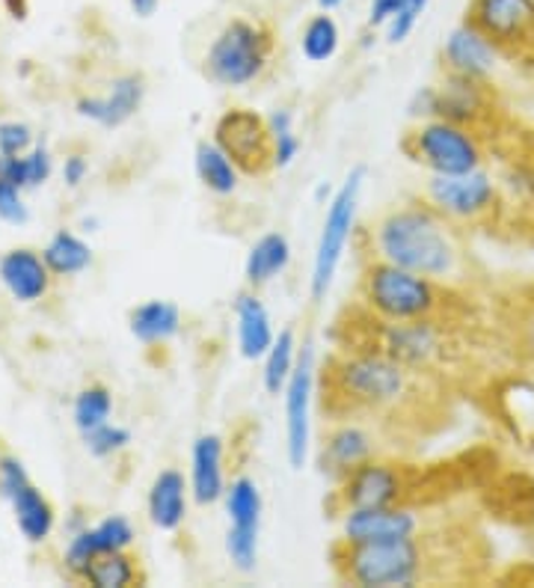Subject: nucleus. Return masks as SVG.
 <instances>
[{"label": "nucleus", "instance_id": "nucleus-10", "mask_svg": "<svg viewBox=\"0 0 534 588\" xmlns=\"http://www.w3.org/2000/svg\"><path fill=\"white\" fill-rule=\"evenodd\" d=\"M214 143L224 149L235 167L243 176L262 178L271 170H276V155H273V131L271 122L259 117L250 108L226 110L224 117L214 122Z\"/></svg>", "mask_w": 534, "mask_h": 588}, {"label": "nucleus", "instance_id": "nucleus-5", "mask_svg": "<svg viewBox=\"0 0 534 588\" xmlns=\"http://www.w3.org/2000/svg\"><path fill=\"white\" fill-rule=\"evenodd\" d=\"M431 490L446 493V481L439 470L422 472L410 464L371 458L336 481V490L327 500V511L341 518L350 509H386V505L413 509L418 502H427Z\"/></svg>", "mask_w": 534, "mask_h": 588}, {"label": "nucleus", "instance_id": "nucleus-46", "mask_svg": "<svg viewBox=\"0 0 534 588\" xmlns=\"http://www.w3.org/2000/svg\"><path fill=\"white\" fill-rule=\"evenodd\" d=\"M341 3H345V0H318V7L324 12H330V10H336V7H341Z\"/></svg>", "mask_w": 534, "mask_h": 588}, {"label": "nucleus", "instance_id": "nucleus-20", "mask_svg": "<svg viewBox=\"0 0 534 588\" xmlns=\"http://www.w3.org/2000/svg\"><path fill=\"white\" fill-rule=\"evenodd\" d=\"M190 488H194L196 505H214L226 497V472H224V437L220 434H203L194 443V458H190Z\"/></svg>", "mask_w": 534, "mask_h": 588}, {"label": "nucleus", "instance_id": "nucleus-18", "mask_svg": "<svg viewBox=\"0 0 534 588\" xmlns=\"http://www.w3.org/2000/svg\"><path fill=\"white\" fill-rule=\"evenodd\" d=\"M443 59H446V72L487 80L490 78V72L495 69L499 54H495L493 45H490L472 24L464 21L460 28L451 30V36L446 40Z\"/></svg>", "mask_w": 534, "mask_h": 588}, {"label": "nucleus", "instance_id": "nucleus-3", "mask_svg": "<svg viewBox=\"0 0 534 588\" xmlns=\"http://www.w3.org/2000/svg\"><path fill=\"white\" fill-rule=\"evenodd\" d=\"M360 304L383 322H455L460 324L464 301L455 285L413 274L407 268L369 259L360 274Z\"/></svg>", "mask_w": 534, "mask_h": 588}, {"label": "nucleus", "instance_id": "nucleus-25", "mask_svg": "<svg viewBox=\"0 0 534 588\" xmlns=\"http://www.w3.org/2000/svg\"><path fill=\"white\" fill-rule=\"evenodd\" d=\"M288 265H292V244H288V238L282 236V232H268V236H262L250 247L243 276H247V283L253 285V288H262L271 280H276Z\"/></svg>", "mask_w": 534, "mask_h": 588}, {"label": "nucleus", "instance_id": "nucleus-22", "mask_svg": "<svg viewBox=\"0 0 534 588\" xmlns=\"http://www.w3.org/2000/svg\"><path fill=\"white\" fill-rule=\"evenodd\" d=\"M235 315H238V348H241V357L243 360H264V353L271 351V345L276 342V334H273L271 315L259 301V294H238Z\"/></svg>", "mask_w": 534, "mask_h": 588}, {"label": "nucleus", "instance_id": "nucleus-30", "mask_svg": "<svg viewBox=\"0 0 534 588\" xmlns=\"http://www.w3.org/2000/svg\"><path fill=\"white\" fill-rule=\"evenodd\" d=\"M42 259H45V265H48L51 274L72 276L80 274V271L92 262V253H89V247L84 244L78 236H72V232L63 229V232H57V236L51 238Z\"/></svg>", "mask_w": 534, "mask_h": 588}, {"label": "nucleus", "instance_id": "nucleus-27", "mask_svg": "<svg viewBox=\"0 0 534 588\" xmlns=\"http://www.w3.org/2000/svg\"><path fill=\"white\" fill-rule=\"evenodd\" d=\"M194 167H196L199 182H203L211 194L229 196L238 190L241 170L235 167L232 161H229V155H226L224 149L217 146L214 140H203V143H196Z\"/></svg>", "mask_w": 534, "mask_h": 588}, {"label": "nucleus", "instance_id": "nucleus-43", "mask_svg": "<svg viewBox=\"0 0 534 588\" xmlns=\"http://www.w3.org/2000/svg\"><path fill=\"white\" fill-rule=\"evenodd\" d=\"M87 161H84V157L80 155H72V157H66V167H63V178H66L68 185L75 187V185H80V182H84V176H87Z\"/></svg>", "mask_w": 534, "mask_h": 588}, {"label": "nucleus", "instance_id": "nucleus-7", "mask_svg": "<svg viewBox=\"0 0 534 588\" xmlns=\"http://www.w3.org/2000/svg\"><path fill=\"white\" fill-rule=\"evenodd\" d=\"M401 152L434 176H464L484 164V149L476 131L437 117L410 128L401 138Z\"/></svg>", "mask_w": 534, "mask_h": 588}, {"label": "nucleus", "instance_id": "nucleus-13", "mask_svg": "<svg viewBox=\"0 0 534 588\" xmlns=\"http://www.w3.org/2000/svg\"><path fill=\"white\" fill-rule=\"evenodd\" d=\"M226 553L238 570L250 574L259 562V530H262V490L250 476H238L232 488H226Z\"/></svg>", "mask_w": 534, "mask_h": 588}, {"label": "nucleus", "instance_id": "nucleus-28", "mask_svg": "<svg viewBox=\"0 0 534 588\" xmlns=\"http://www.w3.org/2000/svg\"><path fill=\"white\" fill-rule=\"evenodd\" d=\"M10 502L12 511H15V523H19L24 538L33 541V544L48 538L51 530H54V509H51V502L42 497L40 490L28 484V488H21Z\"/></svg>", "mask_w": 534, "mask_h": 588}, {"label": "nucleus", "instance_id": "nucleus-39", "mask_svg": "<svg viewBox=\"0 0 534 588\" xmlns=\"http://www.w3.org/2000/svg\"><path fill=\"white\" fill-rule=\"evenodd\" d=\"M28 470L15 458H0V497L12 500L21 488H28Z\"/></svg>", "mask_w": 534, "mask_h": 588}, {"label": "nucleus", "instance_id": "nucleus-34", "mask_svg": "<svg viewBox=\"0 0 534 588\" xmlns=\"http://www.w3.org/2000/svg\"><path fill=\"white\" fill-rule=\"evenodd\" d=\"M271 131H273V155H276V167H288L294 164V157L301 152V140L294 134V119L288 110H276L271 119Z\"/></svg>", "mask_w": 534, "mask_h": 588}, {"label": "nucleus", "instance_id": "nucleus-2", "mask_svg": "<svg viewBox=\"0 0 534 588\" xmlns=\"http://www.w3.org/2000/svg\"><path fill=\"white\" fill-rule=\"evenodd\" d=\"M362 236L369 241V259H383L448 285L467 280V253L457 241L455 224L431 203L389 208Z\"/></svg>", "mask_w": 534, "mask_h": 588}, {"label": "nucleus", "instance_id": "nucleus-41", "mask_svg": "<svg viewBox=\"0 0 534 588\" xmlns=\"http://www.w3.org/2000/svg\"><path fill=\"white\" fill-rule=\"evenodd\" d=\"M0 178L15 187H28V161L21 155H0Z\"/></svg>", "mask_w": 534, "mask_h": 588}, {"label": "nucleus", "instance_id": "nucleus-40", "mask_svg": "<svg viewBox=\"0 0 534 588\" xmlns=\"http://www.w3.org/2000/svg\"><path fill=\"white\" fill-rule=\"evenodd\" d=\"M24 161H28V187H36V185H42V182H48V176H51L48 149L36 146L28 157H24Z\"/></svg>", "mask_w": 534, "mask_h": 588}, {"label": "nucleus", "instance_id": "nucleus-12", "mask_svg": "<svg viewBox=\"0 0 534 588\" xmlns=\"http://www.w3.org/2000/svg\"><path fill=\"white\" fill-rule=\"evenodd\" d=\"M427 203L451 224H481L499 206L493 178L484 170L464 176H434L427 185Z\"/></svg>", "mask_w": 534, "mask_h": 588}, {"label": "nucleus", "instance_id": "nucleus-9", "mask_svg": "<svg viewBox=\"0 0 534 588\" xmlns=\"http://www.w3.org/2000/svg\"><path fill=\"white\" fill-rule=\"evenodd\" d=\"M362 178H366V170L353 167L350 176L345 178V185L330 199V208H327V217H324V226H320L318 247H315V265H312L309 283L312 301H324L327 297L333 276L339 271L341 255H345V247H348L353 224H357V203H360Z\"/></svg>", "mask_w": 534, "mask_h": 588}, {"label": "nucleus", "instance_id": "nucleus-24", "mask_svg": "<svg viewBox=\"0 0 534 588\" xmlns=\"http://www.w3.org/2000/svg\"><path fill=\"white\" fill-rule=\"evenodd\" d=\"M495 407L516 440L534 449V383L508 381L495 392Z\"/></svg>", "mask_w": 534, "mask_h": 588}, {"label": "nucleus", "instance_id": "nucleus-19", "mask_svg": "<svg viewBox=\"0 0 534 588\" xmlns=\"http://www.w3.org/2000/svg\"><path fill=\"white\" fill-rule=\"evenodd\" d=\"M131 541H134V526H131L122 514L105 518L101 523H96L92 530L78 532V535L72 538V544H68L66 549V568L75 570V574H84L98 553L126 549Z\"/></svg>", "mask_w": 534, "mask_h": 588}, {"label": "nucleus", "instance_id": "nucleus-42", "mask_svg": "<svg viewBox=\"0 0 534 588\" xmlns=\"http://www.w3.org/2000/svg\"><path fill=\"white\" fill-rule=\"evenodd\" d=\"M404 3H407V0H371L369 28H383V24H389V21L404 10Z\"/></svg>", "mask_w": 534, "mask_h": 588}, {"label": "nucleus", "instance_id": "nucleus-44", "mask_svg": "<svg viewBox=\"0 0 534 588\" xmlns=\"http://www.w3.org/2000/svg\"><path fill=\"white\" fill-rule=\"evenodd\" d=\"M131 10H134L137 15L149 19V15L157 10V0H131Z\"/></svg>", "mask_w": 534, "mask_h": 588}, {"label": "nucleus", "instance_id": "nucleus-33", "mask_svg": "<svg viewBox=\"0 0 534 588\" xmlns=\"http://www.w3.org/2000/svg\"><path fill=\"white\" fill-rule=\"evenodd\" d=\"M110 411H113V399H110V392L107 386H87V390L80 392L78 399H75V425L80 428V434L92 432L98 425H105L110 420Z\"/></svg>", "mask_w": 534, "mask_h": 588}, {"label": "nucleus", "instance_id": "nucleus-21", "mask_svg": "<svg viewBox=\"0 0 534 588\" xmlns=\"http://www.w3.org/2000/svg\"><path fill=\"white\" fill-rule=\"evenodd\" d=\"M48 274L51 271L45 265V259L28 247L10 250L0 259V280L7 285V292L21 304H33L48 292Z\"/></svg>", "mask_w": 534, "mask_h": 588}, {"label": "nucleus", "instance_id": "nucleus-17", "mask_svg": "<svg viewBox=\"0 0 534 588\" xmlns=\"http://www.w3.org/2000/svg\"><path fill=\"white\" fill-rule=\"evenodd\" d=\"M143 92H146V87H143V78H140V75H122V78L113 80V87H110L107 96L80 98L78 113L98 122V126L119 128L140 110Z\"/></svg>", "mask_w": 534, "mask_h": 588}, {"label": "nucleus", "instance_id": "nucleus-35", "mask_svg": "<svg viewBox=\"0 0 534 588\" xmlns=\"http://www.w3.org/2000/svg\"><path fill=\"white\" fill-rule=\"evenodd\" d=\"M84 443H87V449L92 451L96 458H107V455H113V451L126 449L128 443H131V432L105 422V425H98V428L84 434Z\"/></svg>", "mask_w": 534, "mask_h": 588}, {"label": "nucleus", "instance_id": "nucleus-29", "mask_svg": "<svg viewBox=\"0 0 534 588\" xmlns=\"http://www.w3.org/2000/svg\"><path fill=\"white\" fill-rule=\"evenodd\" d=\"M80 577L96 588H126L134 586L140 574H137V562L126 556V549H107L89 562Z\"/></svg>", "mask_w": 534, "mask_h": 588}, {"label": "nucleus", "instance_id": "nucleus-4", "mask_svg": "<svg viewBox=\"0 0 534 588\" xmlns=\"http://www.w3.org/2000/svg\"><path fill=\"white\" fill-rule=\"evenodd\" d=\"M434 535H407V538L366 541L350 544L336 541L330 547V562L336 577L348 586L360 588H407L418 582H434Z\"/></svg>", "mask_w": 534, "mask_h": 588}, {"label": "nucleus", "instance_id": "nucleus-11", "mask_svg": "<svg viewBox=\"0 0 534 588\" xmlns=\"http://www.w3.org/2000/svg\"><path fill=\"white\" fill-rule=\"evenodd\" d=\"M418 101H422L418 113L448 119V122L469 128L476 134L493 113V96L487 89V80L455 75V72H446V80L439 87L425 89Z\"/></svg>", "mask_w": 534, "mask_h": 588}, {"label": "nucleus", "instance_id": "nucleus-15", "mask_svg": "<svg viewBox=\"0 0 534 588\" xmlns=\"http://www.w3.org/2000/svg\"><path fill=\"white\" fill-rule=\"evenodd\" d=\"M378 458V434L369 422H333L320 443V470L330 479H345L353 467Z\"/></svg>", "mask_w": 534, "mask_h": 588}, {"label": "nucleus", "instance_id": "nucleus-36", "mask_svg": "<svg viewBox=\"0 0 534 588\" xmlns=\"http://www.w3.org/2000/svg\"><path fill=\"white\" fill-rule=\"evenodd\" d=\"M431 3V0H407L404 3V10L395 15V19L389 21V30H386V40L392 42V45H399V42H404L413 33V28H416L418 15L425 12V7Z\"/></svg>", "mask_w": 534, "mask_h": 588}, {"label": "nucleus", "instance_id": "nucleus-45", "mask_svg": "<svg viewBox=\"0 0 534 588\" xmlns=\"http://www.w3.org/2000/svg\"><path fill=\"white\" fill-rule=\"evenodd\" d=\"M3 3L12 12V19H28V0H3Z\"/></svg>", "mask_w": 534, "mask_h": 588}, {"label": "nucleus", "instance_id": "nucleus-38", "mask_svg": "<svg viewBox=\"0 0 534 588\" xmlns=\"http://www.w3.org/2000/svg\"><path fill=\"white\" fill-rule=\"evenodd\" d=\"M33 143V134L24 122H3L0 126V155H24Z\"/></svg>", "mask_w": 534, "mask_h": 588}, {"label": "nucleus", "instance_id": "nucleus-8", "mask_svg": "<svg viewBox=\"0 0 534 588\" xmlns=\"http://www.w3.org/2000/svg\"><path fill=\"white\" fill-rule=\"evenodd\" d=\"M464 21L493 45L499 57L534 66V0H469Z\"/></svg>", "mask_w": 534, "mask_h": 588}, {"label": "nucleus", "instance_id": "nucleus-14", "mask_svg": "<svg viewBox=\"0 0 534 588\" xmlns=\"http://www.w3.org/2000/svg\"><path fill=\"white\" fill-rule=\"evenodd\" d=\"M312 390H315V369H312L309 345L297 357L292 378L285 383V449L292 470H303L312 440Z\"/></svg>", "mask_w": 534, "mask_h": 588}, {"label": "nucleus", "instance_id": "nucleus-31", "mask_svg": "<svg viewBox=\"0 0 534 588\" xmlns=\"http://www.w3.org/2000/svg\"><path fill=\"white\" fill-rule=\"evenodd\" d=\"M294 366H297V339H294V330H282L276 342L271 345V351L264 353V390L271 395H280L292 378Z\"/></svg>", "mask_w": 534, "mask_h": 588}, {"label": "nucleus", "instance_id": "nucleus-16", "mask_svg": "<svg viewBox=\"0 0 534 588\" xmlns=\"http://www.w3.org/2000/svg\"><path fill=\"white\" fill-rule=\"evenodd\" d=\"M422 530V520L410 505L386 509H350L341 514V541L366 544V541L407 538Z\"/></svg>", "mask_w": 534, "mask_h": 588}, {"label": "nucleus", "instance_id": "nucleus-32", "mask_svg": "<svg viewBox=\"0 0 534 588\" xmlns=\"http://www.w3.org/2000/svg\"><path fill=\"white\" fill-rule=\"evenodd\" d=\"M339 42H341L339 24L333 21L330 12H320V15H315V19L306 24V30H303L301 48L309 63H327V59L336 57Z\"/></svg>", "mask_w": 534, "mask_h": 588}, {"label": "nucleus", "instance_id": "nucleus-6", "mask_svg": "<svg viewBox=\"0 0 534 588\" xmlns=\"http://www.w3.org/2000/svg\"><path fill=\"white\" fill-rule=\"evenodd\" d=\"M276 54V36L262 19H232L214 36L205 54V75L226 89L250 87L271 69Z\"/></svg>", "mask_w": 534, "mask_h": 588}, {"label": "nucleus", "instance_id": "nucleus-37", "mask_svg": "<svg viewBox=\"0 0 534 588\" xmlns=\"http://www.w3.org/2000/svg\"><path fill=\"white\" fill-rule=\"evenodd\" d=\"M0 220L7 224H28V206L21 203V187L0 178Z\"/></svg>", "mask_w": 534, "mask_h": 588}, {"label": "nucleus", "instance_id": "nucleus-26", "mask_svg": "<svg viewBox=\"0 0 534 588\" xmlns=\"http://www.w3.org/2000/svg\"><path fill=\"white\" fill-rule=\"evenodd\" d=\"M182 330V309L173 301H149L131 313V334L143 345H164Z\"/></svg>", "mask_w": 534, "mask_h": 588}, {"label": "nucleus", "instance_id": "nucleus-1", "mask_svg": "<svg viewBox=\"0 0 534 588\" xmlns=\"http://www.w3.org/2000/svg\"><path fill=\"white\" fill-rule=\"evenodd\" d=\"M320 411L330 422H369L380 432H431L443 411L437 374L386 353L336 351L320 369Z\"/></svg>", "mask_w": 534, "mask_h": 588}, {"label": "nucleus", "instance_id": "nucleus-23", "mask_svg": "<svg viewBox=\"0 0 534 588\" xmlns=\"http://www.w3.org/2000/svg\"><path fill=\"white\" fill-rule=\"evenodd\" d=\"M187 518V481L178 470H161L149 490V520L157 530L175 532Z\"/></svg>", "mask_w": 534, "mask_h": 588}]
</instances>
